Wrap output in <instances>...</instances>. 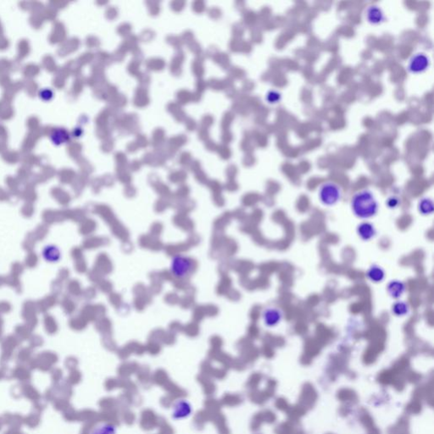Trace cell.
Returning a JSON list of instances; mask_svg holds the SVG:
<instances>
[{
  "instance_id": "cell-1",
  "label": "cell",
  "mask_w": 434,
  "mask_h": 434,
  "mask_svg": "<svg viewBox=\"0 0 434 434\" xmlns=\"http://www.w3.org/2000/svg\"><path fill=\"white\" fill-rule=\"evenodd\" d=\"M378 202L372 191L364 189L355 193L351 199V209L360 219H369L378 212Z\"/></svg>"
},
{
  "instance_id": "cell-2",
  "label": "cell",
  "mask_w": 434,
  "mask_h": 434,
  "mask_svg": "<svg viewBox=\"0 0 434 434\" xmlns=\"http://www.w3.org/2000/svg\"><path fill=\"white\" fill-rule=\"evenodd\" d=\"M318 197L324 205L332 206L340 201L342 198L341 187L333 182H324L319 188Z\"/></svg>"
},
{
  "instance_id": "cell-3",
  "label": "cell",
  "mask_w": 434,
  "mask_h": 434,
  "mask_svg": "<svg viewBox=\"0 0 434 434\" xmlns=\"http://www.w3.org/2000/svg\"><path fill=\"white\" fill-rule=\"evenodd\" d=\"M193 262L184 256H176L170 263V272L175 278L182 279L190 275L193 270Z\"/></svg>"
},
{
  "instance_id": "cell-4",
  "label": "cell",
  "mask_w": 434,
  "mask_h": 434,
  "mask_svg": "<svg viewBox=\"0 0 434 434\" xmlns=\"http://www.w3.org/2000/svg\"><path fill=\"white\" fill-rule=\"evenodd\" d=\"M193 408L189 400L179 399L174 402L171 406V417L175 421H182L187 419L193 414Z\"/></svg>"
},
{
  "instance_id": "cell-5",
  "label": "cell",
  "mask_w": 434,
  "mask_h": 434,
  "mask_svg": "<svg viewBox=\"0 0 434 434\" xmlns=\"http://www.w3.org/2000/svg\"><path fill=\"white\" fill-rule=\"evenodd\" d=\"M431 61L427 54L424 53H417L412 55L408 63V71L412 74H421L429 70Z\"/></svg>"
},
{
  "instance_id": "cell-6",
  "label": "cell",
  "mask_w": 434,
  "mask_h": 434,
  "mask_svg": "<svg viewBox=\"0 0 434 434\" xmlns=\"http://www.w3.org/2000/svg\"><path fill=\"white\" fill-rule=\"evenodd\" d=\"M366 19L367 22H369L372 25L378 26L382 23L384 22L386 20L384 12L383 9H381L380 7L376 4L371 5L366 9Z\"/></svg>"
},
{
  "instance_id": "cell-7",
  "label": "cell",
  "mask_w": 434,
  "mask_h": 434,
  "mask_svg": "<svg viewBox=\"0 0 434 434\" xmlns=\"http://www.w3.org/2000/svg\"><path fill=\"white\" fill-rule=\"evenodd\" d=\"M265 325L267 326H275L281 321L283 313L280 309L274 307L267 308L262 314Z\"/></svg>"
},
{
  "instance_id": "cell-8",
  "label": "cell",
  "mask_w": 434,
  "mask_h": 434,
  "mask_svg": "<svg viewBox=\"0 0 434 434\" xmlns=\"http://www.w3.org/2000/svg\"><path fill=\"white\" fill-rule=\"evenodd\" d=\"M357 233L360 239L364 241H369L371 239H373L376 234H377V230L375 228L374 225L371 222H361L357 227Z\"/></svg>"
},
{
  "instance_id": "cell-9",
  "label": "cell",
  "mask_w": 434,
  "mask_h": 434,
  "mask_svg": "<svg viewBox=\"0 0 434 434\" xmlns=\"http://www.w3.org/2000/svg\"><path fill=\"white\" fill-rule=\"evenodd\" d=\"M387 291L391 298H400L406 292V284L400 280L390 281L387 286Z\"/></svg>"
},
{
  "instance_id": "cell-10",
  "label": "cell",
  "mask_w": 434,
  "mask_h": 434,
  "mask_svg": "<svg viewBox=\"0 0 434 434\" xmlns=\"http://www.w3.org/2000/svg\"><path fill=\"white\" fill-rule=\"evenodd\" d=\"M366 277L368 278L370 281H372L375 284H378V283L383 281V279L385 278V272L382 267H379L378 265H373L367 271Z\"/></svg>"
},
{
  "instance_id": "cell-11",
  "label": "cell",
  "mask_w": 434,
  "mask_h": 434,
  "mask_svg": "<svg viewBox=\"0 0 434 434\" xmlns=\"http://www.w3.org/2000/svg\"><path fill=\"white\" fill-rule=\"evenodd\" d=\"M117 426L111 423H101L92 429L90 434H117Z\"/></svg>"
},
{
  "instance_id": "cell-12",
  "label": "cell",
  "mask_w": 434,
  "mask_h": 434,
  "mask_svg": "<svg viewBox=\"0 0 434 434\" xmlns=\"http://www.w3.org/2000/svg\"><path fill=\"white\" fill-rule=\"evenodd\" d=\"M409 311H410V307L408 304H406L404 301H397L392 306V312L396 316H405L408 315Z\"/></svg>"
},
{
  "instance_id": "cell-13",
  "label": "cell",
  "mask_w": 434,
  "mask_h": 434,
  "mask_svg": "<svg viewBox=\"0 0 434 434\" xmlns=\"http://www.w3.org/2000/svg\"><path fill=\"white\" fill-rule=\"evenodd\" d=\"M418 210L423 215H431L434 211V202L429 198H423L418 204Z\"/></svg>"
},
{
  "instance_id": "cell-14",
  "label": "cell",
  "mask_w": 434,
  "mask_h": 434,
  "mask_svg": "<svg viewBox=\"0 0 434 434\" xmlns=\"http://www.w3.org/2000/svg\"><path fill=\"white\" fill-rule=\"evenodd\" d=\"M267 102L272 105H276L280 103L282 100V94L277 90H271L267 95Z\"/></svg>"
},
{
  "instance_id": "cell-15",
  "label": "cell",
  "mask_w": 434,
  "mask_h": 434,
  "mask_svg": "<svg viewBox=\"0 0 434 434\" xmlns=\"http://www.w3.org/2000/svg\"><path fill=\"white\" fill-rule=\"evenodd\" d=\"M400 199L398 196H390L386 200V205L389 209H395L400 205Z\"/></svg>"
}]
</instances>
